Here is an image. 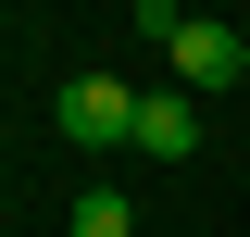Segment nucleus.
Segmentation results:
<instances>
[{
	"label": "nucleus",
	"mask_w": 250,
	"mask_h": 237,
	"mask_svg": "<svg viewBox=\"0 0 250 237\" xmlns=\"http://www.w3.org/2000/svg\"><path fill=\"white\" fill-rule=\"evenodd\" d=\"M62 138H75V150H138V88L75 75V88H62Z\"/></svg>",
	"instance_id": "2"
},
{
	"label": "nucleus",
	"mask_w": 250,
	"mask_h": 237,
	"mask_svg": "<svg viewBox=\"0 0 250 237\" xmlns=\"http://www.w3.org/2000/svg\"><path fill=\"white\" fill-rule=\"evenodd\" d=\"M75 237H138V200L125 187H75Z\"/></svg>",
	"instance_id": "4"
},
{
	"label": "nucleus",
	"mask_w": 250,
	"mask_h": 237,
	"mask_svg": "<svg viewBox=\"0 0 250 237\" xmlns=\"http://www.w3.org/2000/svg\"><path fill=\"white\" fill-rule=\"evenodd\" d=\"M138 38H163L175 88H200V100L250 75V38H238V25H213V13H175V0H138Z\"/></svg>",
	"instance_id": "1"
},
{
	"label": "nucleus",
	"mask_w": 250,
	"mask_h": 237,
	"mask_svg": "<svg viewBox=\"0 0 250 237\" xmlns=\"http://www.w3.org/2000/svg\"><path fill=\"white\" fill-rule=\"evenodd\" d=\"M138 150H150V162H188V150H200V100H138Z\"/></svg>",
	"instance_id": "3"
}]
</instances>
